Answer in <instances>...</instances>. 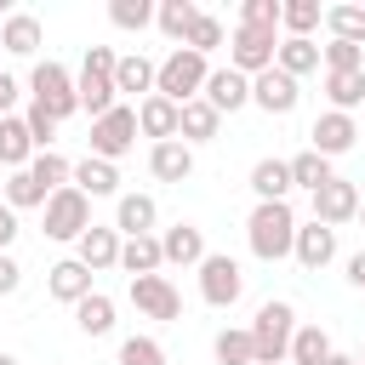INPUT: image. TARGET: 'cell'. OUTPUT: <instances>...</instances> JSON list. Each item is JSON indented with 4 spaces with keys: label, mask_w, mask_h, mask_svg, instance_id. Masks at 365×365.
I'll return each mask as SVG.
<instances>
[{
    "label": "cell",
    "mask_w": 365,
    "mask_h": 365,
    "mask_svg": "<svg viewBox=\"0 0 365 365\" xmlns=\"http://www.w3.org/2000/svg\"><path fill=\"white\" fill-rule=\"evenodd\" d=\"M245 245L257 262H285L297 251V211L291 200H257V211L245 217Z\"/></svg>",
    "instance_id": "obj_1"
},
{
    "label": "cell",
    "mask_w": 365,
    "mask_h": 365,
    "mask_svg": "<svg viewBox=\"0 0 365 365\" xmlns=\"http://www.w3.org/2000/svg\"><path fill=\"white\" fill-rule=\"evenodd\" d=\"M291 336H297V308L268 297L251 319V348H257V365H285L291 359Z\"/></svg>",
    "instance_id": "obj_2"
},
{
    "label": "cell",
    "mask_w": 365,
    "mask_h": 365,
    "mask_svg": "<svg viewBox=\"0 0 365 365\" xmlns=\"http://www.w3.org/2000/svg\"><path fill=\"white\" fill-rule=\"evenodd\" d=\"M205 80H211V63L200 57V51H188V46H177L165 63H160V74H154V97H165V103H194L200 91H205Z\"/></svg>",
    "instance_id": "obj_3"
},
{
    "label": "cell",
    "mask_w": 365,
    "mask_h": 365,
    "mask_svg": "<svg viewBox=\"0 0 365 365\" xmlns=\"http://www.w3.org/2000/svg\"><path fill=\"white\" fill-rule=\"evenodd\" d=\"M114 51L108 46H91L86 51V63H80V74H74V91H80V108L91 114V120H103L108 108H114V97H120V86H114Z\"/></svg>",
    "instance_id": "obj_4"
},
{
    "label": "cell",
    "mask_w": 365,
    "mask_h": 365,
    "mask_svg": "<svg viewBox=\"0 0 365 365\" xmlns=\"http://www.w3.org/2000/svg\"><path fill=\"white\" fill-rule=\"evenodd\" d=\"M29 97H34V103H40V108H46V114H51L57 125H63V120H68V114L80 108L74 74H68L63 63H51V57H46V63H34V74H29Z\"/></svg>",
    "instance_id": "obj_5"
},
{
    "label": "cell",
    "mask_w": 365,
    "mask_h": 365,
    "mask_svg": "<svg viewBox=\"0 0 365 365\" xmlns=\"http://www.w3.org/2000/svg\"><path fill=\"white\" fill-rule=\"evenodd\" d=\"M274 51H279V29H234L228 34V68H240L245 80H257L262 68H274Z\"/></svg>",
    "instance_id": "obj_6"
},
{
    "label": "cell",
    "mask_w": 365,
    "mask_h": 365,
    "mask_svg": "<svg viewBox=\"0 0 365 365\" xmlns=\"http://www.w3.org/2000/svg\"><path fill=\"white\" fill-rule=\"evenodd\" d=\"M137 148V108H125V103H114L103 120H91V154L97 160H120V154H131Z\"/></svg>",
    "instance_id": "obj_7"
},
{
    "label": "cell",
    "mask_w": 365,
    "mask_h": 365,
    "mask_svg": "<svg viewBox=\"0 0 365 365\" xmlns=\"http://www.w3.org/2000/svg\"><path fill=\"white\" fill-rule=\"evenodd\" d=\"M40 211H46V240H80V234L91 228V200H86L74 182L57 188Z\"/></svg>",
    "instance_id": "obj_8"
},
{
    "label": "cell",
    "mask_w": 365,
    "mask_h": 365,
    "mask_svg": "<svg viewBox=\"0 0 365 365\" xmlns=\"http://www.w3.org/2000/svg\"><path fill=\"white\" fill-rule=\"evenodd\" d=\"M240 291H245L240 262H234L228 251H211V257L200 262V297H205L211 308H234V302H240Z\"/></svg>",
    "instance_id": "obj_9"
},
{
    "label": "cell",
    "mask_w": 365,
    "mask_h": 365,
    "mask_svg": "<svg viewBox=\"0 0 365 365\" xmlns=\"http://www.w3.org/2000/svg\"><path fill=\"white\" fill-rule=\"evenodd\" d=\"M125 297H131V308H137L143 319H177V314H182V297H177V285H171L165 274H143V279H131Z\"/></svg>",
    "instance_id": "obj_10"
},
{
    "label": "cell",
    "mask_w": 365,
    "mask_h": 365,
    "mask_svg": "<svg viewBox=\"0 0 365 365\" xmlns=\"http://www.w3.org/2000/svg\"><path fill=\"white\" fill-rule=\"evenodd\" d=\"M314 222H325V228L359 222V182H348V177H331V182L314 194Z\"/></svg>",
    "instance_id": "obj_11"
},
{
    "label": "cell",
    "mask_w": 365,
    "mask_h": 365,
    "mask_svg": "<svg viewBox=\"0 0 365 365\" xmlns=\"http://www.w3.org/2000/svg\"><path fill=\"white\" fill-rule=\"evenodd\" d=\"M354 143H359V125H354V114H336V108H325V114L308 125V148H314V154H325V160L348 154Z\"/></svg>",
    "instance_id": "obj_12"
},
{
    "label": "cell",
    "mask_w": 365,
    "mask_h": 365,
    "mask_svg": "<svg viewBox=\"0 0 365 365\" xmlns=\"http://www.w3.org/2000/svg\"><path fill=\"white\" fill-rule=\"evenodd\" d=\"M297 97H302V91H297V80H291L285 68H262V74L251 80V103H257L262 114H291Z\"/></svg>",
    "instance_id": "obj_13"
},
{
    "label": "cell",
    "mask_w": 365,
    "mask_h": 365,
    "mask_svg": "<svg viewBox=\"0 0 365 365\" xmlns=\"http://www.w3.org/2000/svg\"><path fill=\"white\" fill-rule=\"evenodd\" d=\"M120 228H103V222H91L80 240H74V257L91 268V274H103V268H120Z\"/></svg>",
    "instance_id": "obj_14"
},
{
    "label": "cell",
    "mask_w": 365,
    "mask_h": 365,
    "mask_svg": "<svg viewBox=\"0 0 365 365\" xmlns=\"http://www.w3.org/2000/svg\"><path fill=\"white\" fill-rule=\"evenodd\" d=\"M46 291H51L57 302H68V308H74V302H86V297H91V268H86L80 257H63V262H51V268H46Z\"/></svg>",
    "instance_id": "obj_15"
},
{
    "label": "cell",
    "mask_w": 365,
    "mask_h": 365,
    "mask_svg": "<svg viewBox=\"0 0 365 365\" xmlns=\"http://www.w3.org/2000/svg\"><path fill=\"white\" fill-rule=\"evenodd\" d=\"M217 114H234V108H245L251 103V80L240 74V68H211V80H205V91H200Z\"/></svg>",
    "instance_id": "obj_16"
},
{
    "label": "cell",
    "mask_w": 365,
    "mask_h": 365,
    "mask_svg": "<svg viewBox=\"0 0 365 365\" xmlns=\"http://www.w3.org/2000/svg\"><path fill=\"white\" fill-rule=\"evenodd\" d=\"M160 251H165V262H177V268H200L211 251H205V234L194 228V222H171L165 234H160Z\"/></svg>",
    "instance_id": "obj_17"
},
{
    "label": "cell",
    "mask_w": 365,
    "mask_h": 365,
    "mask_svg": "<svg viewBox=\"0 0 365 365\" xmlns=\"http://www.w3.org/2000/svg\"><path fill=\"white\" fill-rule=\"evenodd\" d=\"M308 274H319L331 257H336V228H325V222H297V251H291Z\"/></svg>",
    "instance_id": "obj_18"
},
{
    "label": "cell",
    "mask_w": 365,
    "mask_h": 365,
    "mask_svg": "<svg viewBox=\"0 0 365 365\" xmlns=\"http://www.w3.org/2000/svg\"><path fill=\"white\" fill-rule=\"evenodd\" d=\"M137 131L154 137V143H171V137L182 131V108L165 103V97H143V103H137Z\"/></svg>",
    "instance_id": "obj_19"
},
{
    "label": "cell",
    "mask_w": 365,
    "mask_h": 365,
    "mask_svg": "<svg viewBox=\"0 0 365 365\" xmlns=\"http://www.w3.org/2000/svg\"><path fill=\"white\" fill-rule=\"evenodd\" d=\"M148 171H154L160 182H188V177H194V148H188L182 137L154 143V148H148Z\"/></svg>",
    "instance_id": "obj_20"
},
{
    "label": "cell",
    "mask_w": 365,
    "mask_h": 365,
    "mask_svg": "<svg viewBox=\"0 0 365 365\" xmlns=\"http://www.w3.org/2000/svg\"><path fill=\"white\" fill-rule=\"evenodd\" d=\"M154 222H160V205H154V194H120V205H114V228H120V240L154 234Z\"/></svg>",
    "instance_id": "obj_21"
},
{
    "label": "cell",
    "mask_w": 365,
    "mask_h": 365,
    "mask_svg": "<svg viewBox=\"0 0 365 365\" xmlns=\"http://www.w3.org/2000/svg\"><path fill=\"white\" fill-rule=\"evenodd\" d=\"M29 160H34L29 120H23V114H6V120H0V171H29Z\"/></svg>",
    "instance_id": "obj_22"
},
{
    "label": "cell",
    "mask_w": 365,
    "mask_h": 365,
    "mask_svg": "<svg viewBox=\"0 0 365 365\" xmlns=\"http://www.w3.org/2000/svg\"><path fill=\"white\" fill-rule=\"evenodd\" d=\"M74 188H80L86 200H108V194H120V165H108V160L86 154V160L74 165Z\"/></svg>",
    "instance_id": "obj_23"
},
{
    "label": "cell",
    "mask_w": 365,
    "mask_h": 365,
    "mask_svg": "<svg viewBox=\"0 0 365 365\" xmlns=\"http://www.w3.org/2000/svg\"><path fill=\"white\" fill-rule=\"evenodd\" d=\"M160 262H165V251H160V234H137V240H125V245H120V268H125L131 279H143V274H160Z\"/></svg>",
    "instance_id": "obj_24"
},
{
    "label": "cell",
    "mask_w": 365,
    "mask_h": 365,
    "mask_svg": "<svg viewBox=\"0 0 365 365\" xmlns=\"http://www.w3.org/2000/svg\"><path fill=\"white\" fill-rule=\"evenodd\" d=\"M0 46H6L11 57H34V51H40V17L11 11V17L0 23Z\"/></svg>",
    "instance_id": "obj_25"
},
{
    "label": "cell",
    "mask_w": 365,
    "mask_h": 365,
    "mask_svg": "<svg viewBox=\"0 0 365 365\" xmlns=\"http://www.w3.org/2000/svg\"><path fill=\"white\" fill-rule=\"evenodd\" d=\"M154 74H160V63H148L143 51H131V57L114 63V86L131 91V97H154Z\"/></svg>",
    "instance_id": "obj_26"
},
{
    "label": "cell",
    "mask_w": 365,
    "mask_h": 365,
    "mask_svg": "<svg viewBox=\"0 0 365 365\" xmlns=\"http://www.w3.org/2000/svg\"><path fill=\"white\" fill-rule=\"evenodd\" d=\"M297 182H291V160H257L251 165V194L257 200H285Z\"/></svg>",
    "instance_id": "obj_27"
},
{
    "label": "cell",
    "mask_w": 365,
    "mask_h": 365,
    "mask_svg": "<svg viewBox=\"0 0 365 365\" xmlns=\"http://www.w3.org/2000/svg\"><path fill=\"white\" fill-rule=\"evenodd\" d=\"M319 23H325L319 0H285V6H279V29H285V40H314Z\"/></svg>",
    "instance_id": "obj_28"
},
{
    "label": "cell",
    "mask_w": 365,
    "mask_h": 365,
    "mask_svg": "<svg viewBox=\"0 0 365 365\" xmlns=\"http://www.w3.org/2000/svg\"><path fill=\"white\" fill-rule=\"evenodd\" d=\"M217 125H222V114H217L205 97H194V103H182V131H177V137L194 148V143H211V137H217Z\"/></svg>",
    "instance_id": "obj_29"
},
{
    "label": "cell",
    "mask_w": 365,
    "mask_h": 365,
    "mask_svg": "<svg viewBox=\"0 0 365 365\" xmlns=\"http://www.w3.org/2000/svg\"><path fill=\"white\" fill-rule=\"evenodd\" d=\"M336 348H331V336H325V325H297V336H291V359L285 365H325Z\"/></svg>",
    "instance_id": "obj_30"
},
{
    "label": "cell",
    "mask_w": 365,
    "mask_h": 365,
    "mask_svg": "<svg viewBox=\"0 0 365 365\" xmlns=\"http://www.w3.org/2000/svg\"><path fill=\"white\" fill-rule=\"evenodd\" d=\"M154 23H160L165 40H188V29L200 23V6L194 0H160L154 6Z\"/></svg>",
    "instance_id": "obj_31"
},
{
    "label": "cell",
    "mask_w": 365,
    "mask_h": 365,
    "mask_svg": "<svg viewBox=\"0 0 365 365\" xmlns=\"http://www.w3.org/2000/svg\"><path fill=\"white\" fill-rule=\"evenodd\" d=\"M325 57H319V46L314 40H279V51H274V68H285L291 80H302V74H314Z\"/></svg>",
    "instance_id": "obj_32"
},
{
    "label": "cell",
    "mask_w": 365,
    "mask_h": 365,
    "mask_svg": "<svg viewBox=\"0 0 365 365\" xmlns=\"http://www.w3.org/2000/svg\"><path fill=\"white\" fill-rule=\"evenodd\" d=\"M74 325H80L86 336H108V331H114V297L91 291L86 302H74Z\"/></svg>",
    "instance_id": "obj_33"
},
{
    "label": "cell",
    "mask_w": 365,
    "mask_h": 365,
    "mask_svg": "<svg viewBox=\"0 0 365 365\" xmlns=\"http://www.w3.org/2000/svg\"><path fill=\"white\" fill-rule=\"evenodd\" d=\"M29 177H34L46 194H57V188H68V182H74V165H68L57 148H46V154H34V160H29Z\"/></svg>",
    "instance_id": "obj_34"
},
{
    "label": "cell",
    "mask_w": 365,
    "mask_h": 365,
    "mask_svg": "<svg viewBox=\"0 0 365 365\" xmlns=\"http://www.w3.org/2000/svg\"><path fill=\"white\" fill-rule=\"evenodd\" d=\"M325 97H331L336 114H354V108L365 103V68H354V74H325Z\"/></svg>",
    "instance_id": "obj_35"
},
{
    "label": "cell",
    "mask_w": 365,
    "mask_h": 365,
    "mask_svg": "<svg viewBox=\"0 0 365 365\" xmlns=\"http://www.w3.org/2000/svg\"><path fill=\"white\" fill-rule=\"evenodd\" d=\"M331 177H336V171H331V160H325V154H314V148H302V154L291 160V182H297V188H308V194H319Z\"/></svg>",
    "instance_id": "obj_36"
},
{
    "label": "cell",
    "mask_w": 365,
    "mask_h": 365,
    "mask_svg": "<svg viewBox=\"0 0 365 365\" xmlns=\"http://www.w3.org/2000/svg\"><path fill=\"white\" fill-rule=\"evenodd\" d=\"M325 29H331V40L365 46V6H325Z\"/></svg>",
    "instance_id": "obj_37"
},
{
    "label": "cell",
    "mask_w": 365,
    "mask_h": 365,
    "mask_svg": "<svg viewBox=\"0 0 365 365\" xmlns=\"http://www.w3.org/2000/svg\"><path fill=\"white\" fill-rule=\"evenodd\" d=\"M211 354H217V365H257V348H251V325H245V331H217Z\"/></svg>",
    "instance_id": "obj_38"
},
{
    "label": "cell",
    "mask_w": 365,
    "mask_h": 365,
    "mask_svg": "<svg viewBox=\"0 0 365 365\" xmlns=\"http://www.w3.org/2000/svg\"><path fill=\"white\" fill-rule=\"evenodd\" d=\"M46 200H51V194H46L29 171H6V205H11V211H34V205H46Z\"/></svg>",
    "instance_id": "obj_39"
},
{
    "label": "cell",
    "mask_w": 365,
    "mask_h": 365,
    "mask_svg": "<svg viewBox=\"0 0 365 365\" xmlns=\"http://www.w3.org/2000/svg\"><path fill=\"white\" fill-rule=\"evenodd\" d=\"M108 17H114V29H148L154 6L148 0H108Z\"/></svg>",
    "instance_id": "obj_40"
},
{
    "label": "cell",
    "mask_w": 365,
    "mask_h": 365,
    "mask_svg": "<svg viewBox=\"0 0 365 365\" xmlns=\"http://www.w3.org/2000/svg\"><path fill=\"white\" fill-rule=\"evenodd\" d=\"M182 46H188V51H200V57H211V51L222 46V23H217L211 11H200V23L188 29V40H182Z\"/></svg>",
    "instance_id": "obj_41"
},
{
    "label": "cell",
    "mask_w": 365,
    "mask_h": 365,
    "mask_svg": "<svg viewBox=\"0 0 365 365\" xmlns=\"http://www.w3.org/2000/svg\"><path fill=\"white\" fill-rule=\"evenodd\" d=\"M120 365H165V348L154 336H125L120 342Z\"/></svg>",
    "instance_id": "obj_42"
},
{
    "label": "cell",
    "mask_w": 365,
    "mask_h": 365,
    "mask_svg": "<svg viewBox=\"0 0 365 365\" xmlns=\"http://www.w3.org/2000/svg\"><path fill=\"white\" fill-rule=\"evenodd\" d=\"M279 6L285 0H245L240 6V23L245 29H279Z\"/></svg>",
    "instance_id": "obj_43"
},
{
    "label": "cell",
    "mask_w": 365,
    "mask_h": 365,
    "mask_svg": "<svg viewBox=\"0 0 365 365\" xmlns=\"http://www.w3.org/2000/svg\"><path fill=\"white\" fill-rule=\"evenodd\" d=\"M23 120H29V137H34V148L46 154V148H51V137H57V120H51L40 103H29V114H23Z\"/></svg>",
    "instance_id": "obj_44"
},
{
    "label": "cell",
    "mask_w": 365,
    "mask_h": 365,
    "mask_svg": "<svg viewBox=\"0 0 365 365\" xmlns=\"http://www.w3.org/2000/svg\"><path fill=\"white\" fill-rule=\"evenodd\" d=\"M23 285V268H17V257L11 251H0V297H11Z\"/></svg>",
    "instance_id": "obj_45"
},
{
    "label": "cell",
    "mask_w": 365,
    "mask_h": 365,
    "mask_svg": "<svg viewBox=\"0 0 365 365\" xmlns=\"http://www.w3.org/2000/svg\"><path fill=\"white\" fill-rule=\"evenodd\" d=\"M11 240H17V211H11V205H0V251H6Z\"/></svg>",
    "instance_id": "obj_46"
},
{
    "label": "cell",
    "mask_w": 365,
    "mask_h": 365,
    "mask_svg": "<svg viewBox=\"0 0 365 365\" xmlns=\"http://www.w3.org/2000/svg\"><path fill=\"white\" fill-rule=\"evenodd\" d=\"M11 103H17V80H11L6 68H0V120L11 114Z\"/></svg>",
    "instance_id": "obj_47"
},
{
    "label": "cell",
    "mask_w": 365,
    "mask_h": 365,
    "mask_svg": "<svg viewBox=\"0 0 365 365\" xmlns=\"http://www.w3.org/2000/svg\"><path fill=\"white\" fill-rule=\"evenodd\" d=\"M348 285H359V291H365V251H354V257H348Z\"/></svg>",
    "instance_id": "obj_48"
},
{
    "label": "cell",
    "mask_w": 365,
    "mask_h": 365,
    "mask_svg": "<svg viewBox=\"0 0 365 365\" xmlns=\"http://www.w3.org/2000/svg\"><path fill=\"white\" fill-rule=\"evenodd\" d=\"M325 365H359V354H331Z\"/></svg>",
    "instance_id": "obj_49"
},
{
    "label": "cell",
    "mask_w": 365,
    "mask_h": 365,
    "mask_svg": "<svg viewBox=\"0 0 365 365\" xmlns=\"http://www.w3.org/2000/svg\"><path fill=\"white\" fill-rule=\"evenodd\" d=\"M0 365H17V354H0Z\"/></svg>",
    "instance_id": "obj_50"
},
{
    "label": "cell",
    "mask_w": 365,
    "mask_h": 365,
    "mask_svg": "<svg viewBox=\"0 0 365 365\" xmlns=\"http://www.w3.org/2000/svg\"><path fill=\"white\" fill-rule=\"evenodd\" d=\"M0 205H6V177H0Z\"/></svg>",
    "instance_id": "obj_51"
},
{
    "label": "cell",
    "mask_w": 365,
    "mask_h": 365,
    "mask_svg": "<svg viewBox=\"0 0 365 365\" xmlns=\"http://www.w3.org/2000/svg\"><path fill=\"white\" fill-rule=\"evenodd\" d=\"M359 222H365V194H359Z\"/></svg>",
    "instance_id": "obj_52"
},
{
    "label": "cell",
    "mask_w": 365,
    "mask_h": 365,
    "mask_svg": "<svg viewBox=\"0 0 365 365\" xmlns=\"http://www.w3.org/2000/svg\"><path fill=\"white\" fill-rule=\"evenodd\" d=\"M359 365H365V354H359Z\"/></svg>",
    "instance_id": "obj_53"
}]
</instances>
